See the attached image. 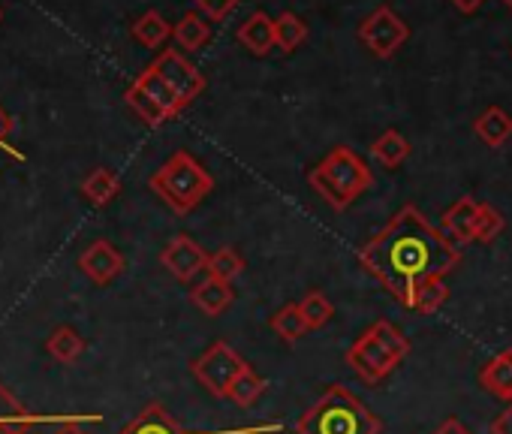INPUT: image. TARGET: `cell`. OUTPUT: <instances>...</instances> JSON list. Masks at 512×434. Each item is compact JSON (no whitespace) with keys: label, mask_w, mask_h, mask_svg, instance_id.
<instances>
[{"label":"cell","mask_w":512,"mask_h":434,"mask_svg":"<svg viewBox=\"0 0 512 434\" xmlns=\"http://www.w3.org/2000/svg\"><path fill=\"white\" fill-rule=\"evenodd\" d=\"M10 139H13V118L4 112V106H0V151H7V154H13V157H22V154L10 145Z\"/></svg>","instance_id":"cell-34"},{"label":"cell","mask_w":512,"mask_h":434,"mask_svg":"<svg viewBox=\"0 0 512 434\" xmlns=\"http://www.w3.org/2000/svg\"><path fill=\"white\" fill-rule=\"evenodd\" d=\"M250 362H244V356L229 347L226 341H214L193 365V377L199 380V386H205V392H211L214 398H229L235 380L241 377V371L247 368Z\"/></svg>","instance_id":"cell-6"},{"label":"cell","mask_w":512,"mask_h":434,"mask_svg":"<svg viewBox=\"0 0 512 434\" xmlns=\"http://www.w3.org/2000/svg\"><path fill=\"white\" fill-rule=\"evenodd\" d=\"M121 434H187V431L172 419V413L163 404L154 401L130 425H124Z\"/></svg>","instance_id":"cell-17"},{"label":"cell","mask_w":512,"mask_h":434,"mask_svg":"<svg viewBox=\"0 0 512 434\" xmlns=\"http://www.w3.org/2000/svg\"><path fill=\"white\" fill-rule=\"evenodd\" d=\"M371 157L386 166V169H398L407 157H410V142L404 139V133L398 130H386L374 139L371 145Z\"/></svg>","instance_id":"cell-21"},{"label":"cell","mask_w":512,"mask_h":434,"mask_svg":"<svg viewBox=\"0 0 512 434\" xmlns=\"http://www.w3.org/2000/svg\"><path fill=\"white\" fill-rule=\"evenodd\" d=\"M407 353H410L407 335L395 323L377 320L350 344L347 365L359 374V380H365L368 386H377L404 362Z\"/></svg>","instance_id":"cell-4"},{"label":"cell","mask_w":512,"mask_h":434,"mask_svg":"<svg viewBox=\"0 0 512 434\" xmlns=\"http://www.w3.org/2000/svg\"><path fill=\"white\" fill-rule=\"evenodd\" d=\"M85 422H100V416H91V419H85V416H70V419L55 416L52 434H91V431L85 428Z\"/></svg>","instance_id":"cell-33"},{"label":"cell","mask_w":512,"mask_h":434,"mask_svg":"<svg viewBox=\"0 0 512 434\" xmlns=\"http://www.w3.org/2000/svg\"><path fill=\"white\" fill-rule=\"evenodd\" d=\"M46 350H49V356H52V359H58V362L70 365V362H76V359L82 356V350H85V338H82L73 326H58V329L49 335Z\"/></svg>","instance_id":"cell-23"},{"label":"cell","mask_w":512,"mask_h":434,"mask_svg":"<svg viewBox=\"0 0 512 434\" xmlns=\"http://www.w3.org/2000/svg\"><path fill=\"white\" fill-rule=\"evenodd\" d=\"M133 37H136V43H142L145 49H160V46L172 37V25H169L157 10H148V13H142V16L133 22Z\"/></svg>","instance_id":"cell-22"},{"label":"cell","mask_w":512,"mask_h":434,"mask_svg":"<svg viewBox=\"0 0 512 434\" xmlns=\"http://www.w3.org/2000/svg\"><path fill=\"white\" fill-rule=\"evenodd\" d=\"M359 263L410 308L413 293L425 278H446L461 266V251L416 205H404L359 251Z\"/></svg>","instance_id":"cell-1"},{"label":"cell","mask_w":512,"mask_h":434,"mask_svg":"<svg viewBox=\"0 0 512 434\" xmlns=\"http://www.w3.org/2000/svg\"><path fill=\"white\" fill-rule=\"evenodd\" d=\"M241 272H244V260H241V254H238L235 248H220V251L208 254V269H205V275L232 284Z\"/></svg>","instance_id":"cell-31"},{"label":"cell","mask_w":512,"mask_h":434,"mask_svg":"<svg viewBox=\"0 0 512 434\" xmlns=\"http://www.w3.org/2000/svg\"><path fill=\"white\" fill-rule=\"evenodd\" d=\"M0 22H4V10H0Z\"/></svg>","instance_id":"cell-39"},{"label":"cell","mask_w":512,"mask_h":434,"mask_svg":"<svg viewBox=\"0 0 512 434\" xmlns=\"http://www.w3.org/2000/svg\"><path fill=\"white\" fill-rule=\"evenodd\" d=\"M476 211H479V202H476L473 196H461L458 202H452V205L443 211V217H440V230H443L455 245L473 242Z\"/></svg>","instance_id":"cell-11"},{"label":"cell","mask_w":512,"mask_h":434,"mask_svg":"<svg viewBox=\"0 0 512 434\" xmlns=\"http://www.w3.org/2000/svg\"><path fill=\"white\" fill-rule=\"evenodd\" d=\"M473 133L488 145V148H503L512 139V115H506L500 106H488L476 121Z\"/></svg>","instance_id":"cell-16"},{"label":"cell","mask_w":512,"mask_h":434,"mask_svg":"<svg viewBox=\"0 0 512 434\" xmlns=\"http://www.w3.org/2000/svg\"><path fill=\"white\" fill-rule=\"evenodd\" d=\"M43 419L28 413V407L0 383V434H28Z\"/></svg>","instance_id":"cell-15"},{"label":"cell","mask_w":512,"mask_h":434,"mask_svg":"<svg viewBox=\"0 0 512 434\" xmlns=\"http://www.w3.org/2000/svg\"><path fill=\"white\" fill-rule=\"evenodd\" d=\"M308 184L335 208V211H347L362 193L371 190L374 184V172L368 169V163L347 145L332 148L311 172H308Z\"/></svg>","instance_id":"cell-3"},{"label":"cell","mask_w":512,"mask_h":434,"mask_svg":"<svg viewBox=\"0 0 512 434\" xmlns=\"http://www.w3.org/2000/svg\"><path fill=\"white\" fill-rule=\"evenodd\" d=\"M151 190L175 211V214H187L193 211L211 190H214V178L211 172L187 151H175L154 175H151Z\"/></svg>","instance_id":"cell-5"},{"label":"cell","mask_w":512,"mask_h":434,"mask_svg":"<svg viewBox=\"0 0 512 434\" xmlns=\"http://www.w3.org/2000/svg\"><path fill=\"white\" fill-rule=\"evenodd\" d=\"M500 4H503V7H509V10H512V0H500Z\"/></svg>","instance_id":"cell-38"},{"label":"cell","mask_w":512,"mask_h":434,"mask_svg":"<svg viewBox=\"0 0 512 434\" xmlns=\"http://www.w3.org/2000/svg\"><path fill=\"white\" fill-rule=\"evenodd\" d=\"M235 37H238V43L250 55H260V58L269 55L278 46V40H275V19L269 13H250Z\"/></svg>","instance_id":"cell-13"},{"label":"cell","mask_w":512,"mask_h":434,"mask_svg":"<svg viewBox=\"0 0 512 434\" xmlns=\"http://www.w3.org/2000/svg\"><path fill=\"white\" fill-rule=\"evenodd\" d=\"M299 311H302V317H305L308 329H323V326L335 317V305H332V302H329V296H326V293H320V290L305 293V296H302V302H299Z\"/></svg>","instance_id":"cell-29"},{"label":"cell","mask_w":512,"mask_h":434,"mask_svg":"<svg viewBox=\"0 0 512 434\" xmlns=\"http://www.w3.org/2000/svg\"><path fill=\"white\" fill-rule=\"evenodd\" d=\"M172 40L184 52H196V49H202L211 40V22L199 10H193V13L181 16V22L172 28Z\"/></svg>","instance_id":"cell-18"},{"label":"cell","mask_w":512,"mask_h":434,"mask_svg":"<svg viewBox=\"0 0 512 434\" xmlns=\"http://www.w3.org/2000/svg\"><path fill=\"white\" fill-rule=\"evenodd\" d=\"M136 85H139L142 91H148V94L163 106V112H166L169 118H175V115H181V112L187 109V106L178 100V94L169 88V82H166L154 67H148L145 73H139V76H136Z\"/></svg>","instance_id":"cell-20"},{"label":"cell","mask_w":512,"mask_h":434,"mask_svg":"<svg viewBox=\"0 0 512 434\" xmlns=\"http://www.w3.org/2000/svg\"><path fill=\"white\" fill-rule=\"evenodd\" d=\"M491 434H512V401L491 419Z\"/></svg>","instance_id":"cell-35"},{"label":"cell","mask_w":512,"mask_h":434,"mask_svg":"<svg viewBox=\"0 0 512 434\" xmlns=\"http://www.w3.org/2000/svg\"><path fill=\"white\" fill-rule=\"evenodd\" d=\"M124 266H127L124 254H121L112 242H106V239L94 242V245L79 257V269H82L94 284H100V287L112 284V281L124 272Z\"/></svg>","instance_id":"cell-10"},{"label":"cell","mask_w":512,"mask_h":434,"mask_svg":"<svg viewBox=\"0 0 512 434\" xmlns=\"http://www.w3.org/2000/svg\"><path fill=\"white\" fill-rule=\"evenodd\" d=\"M190 302H193L196 311H202L205 317H220V314L235 302V290H232L229 281H220V278L205 275L199 284H193Z\"/></svg>","instance_id":"cell-12"},{"label":"cell","mask_w":512,"mask_h":434,"mask_svg":"<svg viewBox=\"0 0 512 434\" xmlns=\"http://www.w3.org/2000/svg\"><path fill=\"white\" fill-rule=\"evenodd\" d=\"M193 4L208 22H223L232 16V10L241 4V0H193Z\"/></svg>","instance_id":"cell-32"},{"label":"cell","mask_w":512,"mask_h":434,"mask_svg":"<svg viewBox=\"0 0 512 434\" xmlns=\"http://www.w3.org/2000/svg\"><path fill=\"white\" fill-rule=\"evenodd\" d=\"M479 383L488 395L500 398V401H512V347L500 350L497 356H491L482 371H479Z\"/></svg>","instance_id":"cell-14"},{"label":"cell","mask_w":512,"mask_h":434,"mask_svg":"<svg viewBox=\"0 0 512 434\" xmlns=\"http://www.w3.org/2000/svg\"><path fill=\"white\" fill-rule=\"evenodd\" d=\"M151 67L169 82V88L178 94V100H181L184 106H190V103L205 91V76H202L178 49H163Z\"/></svg>","instance_id":"cell-8"},{"label":"cell","mask_w":512,"mask_h":434,"mask_svg":"<svg viewBox=\"0 0 512 434\" xmlns=\"http://www.w3.org/2000/svg\"><path fill=\"white\" fill-rule=\"evenodd\" d=\"M124 100H127V106L136 112V118H139V121H145L148 127H160V124H166V121H169V115L163 112V106H160L148 91H142L136 82L127 88Z\"/></svg>","instance_id":"cell-25"},{"label":"cell","mask_w":512,"mask_h":434,"mask_svg":"<svg viewBox=\"0 0 512 434\" xmlns=\"http://www.w3.org/2000/svg\"><path fill=\"white\" fill-rule=\"evenodd\" d=\"M506 221H503V214L488 205V202H479V211H476V224H473V242L479 245H491L500 233H503Z\"/></svg>","instance_id":"cell-30"},{"label":"cell","mask_w":512,"mask_h":434,"mask_svg":"<svg viewBox=\"0 0 512 434\" xmlns=\"http://www.w3.org/2000/svg\"><path fill=\"white\" fill-rule=\"evenodd\" d=\"M266 389H269V383L256 374L250 365L241 371V377L235 380V386H232V392H229V401H235L238 407H250V404H256L263 395H266Z\"/></svg>","instance_id":"cell-28"},{"label":"cell","mask_w":512,"mask_h":434,"mask_svg":"<svg viewBox=\"0 0 512 434\" xmlns=\"http://www.w3.org/2000/svg\"><path fill=\"white\" fill-rule=\"evenodd\" d=\"M275 40L281 52H296L308 40V25L296 13H281L275 19Z\"/></svg>","instance_id":"cell-26"},{"label":"cell","mask_w":512,"mask_h":434,"mask_svg":"<svg viewBox=\"0 0 512 434\" xmlns=\"http://www.w3.org/2000/svg\"><path fill=\"white\" fill-rule=\"evenodd\" d=\"M446 302H449V287H446V281H443V278H425V281L416 287L410 308H413L416 314H437Z\"/></svg>","instance_id":"cell-24"},{"label":"cell","mask_w":512,"mask_h":434,"mask_svg":"<svg viewBox=\"0 0 512 434\" xmlns=\"http://www.w3.org/2000/svg\"><path fill=\"white\" fill-rule=\"evenodd\" d=\"M449 4L455 7V10H461V13H476L485 0H449Z\"/></svg>","instance_id":"cell-37"},{"label":"cell","mask_w":512,"mask_h":434,"mask_svg":"<svg viewBox=\"0 0 512 434\" xmlns=\"http://www.w3.org/2000/svg\"><path fill=\"white\" fill-rule=\"evenodd\" d=\"M410 37V28L392 7H377L362 25H359V40L374 58H392Z\"/></svg>","instance_id":"cell-7"},{"label":"cell","mask_w":512,"mask_h":434,"mask_svg":"<svg viewBox=\"0 0 512 434\" xmlns=\"http://www.w3.org/2000/svg\"><path fill=\"white\" fill-rule=\"evenodd\" d=\"M160 263L166 266V272H169L175 281L190 284V281H196V278L208 269V254H205V248H202L199 242H193L190 236L181 233V236H175V239L163 248Z\"/></svg>","instance_id":"cell-9"},{"label":"cell","mask_w":512,"mask_h":434,"mask_svg":"<svg viewBox=\"0 0 512 434\" xmlns=\"http://www.w3.org/2000/svg\"><path fill=\"white\" fill-rule=\"evenodd\" d=\"M434 434H473L461 419H455V416H449V419H443L437 428H434Z\"/></svg>","instance_id":"cell-36"},{"label":"cell","mask_w":512,"mask_h":434,"mask_svg":"<svg viewBox=\"0 0 512 434\" xmlns=\"http://www.w3.org/2000/svg\"><path fill=\"white\" fill-rule=\"evenodd\" d=\"M299 434H383V419L347 386H329L296 422Z\"/></svg>","instance_id":"cell-2"},{"label":"cell","mask_w":512,"mask_h":434,"mask_svg":"<svg viewBox=\"0 0 512 434\" xmlns=\"http://www.w3.org/2000/svg\"><path fill=\"white\" fill-rule=\"evenodd\" d=\"M118 193H121V181H118V175H115L112 169H106V166H97V169L82 181V196H85L91 205H97V208L109 205Z\"/></svg>","instance_id":"cell-19"},{"label":"cell","mask_w":512,"mask_h":434,"mask_svg":"<svg viewBox=\"0 0 512 434\" xmlns=\"http://www.w3.org/2000/svg\"><path fill=\"white\" fill-rule=\"evenodd\" d=\"M272 329H275V335H278L281 341H287V344H293V341H299L305 332H311L308 323H305V317H302V311H299V302L284 305V308L272 317Z\"/></svg>","instance_id":"cell-27"}]
</instances>
